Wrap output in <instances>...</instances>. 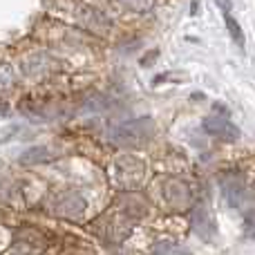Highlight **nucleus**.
I'll return each mask as SVG.
<instances>
[{"label":"nucleus","mask_w":255,"mask_h":255,"mask_svg":"<svg viewBox=\"0 0 255 255\" xmlns=\"http://www.w3.org/2000/svg\"><path fill=\"white\" fill-rule=\"evenodd\" d=\"M190 224H193V231L204 240H211L215 235V222H213V215L206 211L204 206H195L190 211Z\"/></svg>","instance_id":"5"},{"label":"nucleus","mask_w":255,"mask_h":255,"mask_svg":"<svg viewBox=\"0 0 255 255\" xmlns=\"http://www.w3.org/2000/svg\"><path fill=\"white\" fill-rule=\"evenodd\" d=\"M154 251H172V253H188L186 249H177V247H157Z\"/></svg>","instance_id":"11"},{"label":"nucleus","mask_w":255,"mask_h":255,"mask_svg":"<svg viewBox=\"0 0 255 255\" xmlns=\"http://www.w3.org/2000/svg\"><path fill=\"white\" fill-rule=\"evenodd\" d=\"M49 150H45V148H31V150H27V154H22V159L20 161L22 163H34V161H45V159H49Z\"/></svg>","instance_id":"8"},{"label":"nucleus","mask_w":255,"mask_h":255,"mask_svg":"<svg viewBox=\"0 0 255 255\" xmlns=\"http://www.w3.org/2000/svg\"><path fill=\"white\" fill-rule=\"evenodd\" d=\"M9 112V106H4V103H0V117H4Z\"/></svg>","instance_id":"12"},{"label":"nucleus","mask_w":255,"mask_h":255,"mask_svg":"<svg viewBox=\"0 0 255 255\" xmlns=\"http://www.w3.org/2000/svg\"><path fill=\"white\" fill-rule=\"evenodd\" d=\"M152 132H154V124L148 117H141V119L117 126L115 130H112V139H115L117 143H139V141L148 139Z\"/></svg>","instance_id":"2"},{"label":"nucleus","mask_w":255,"mask_h":255,"mask_svg":"<svg viewBox=\"0 0 255 255\" xmlns=\"http://www.w3.org/2000/svg\"><path fill=\"white\" fill-rule=\"evenodd\" d=\"M202 128L208 132V134L220 136V139H231V141L240 139V128L235 126L233 121L226 119V115L224 117H217V115L206 117V119L202 121Z\"/></svg>","instance_id":"4"},{"label":"nucleus","mask_w":255,"mask_h":255,"mask_svg":"<svg viewBox=\"0 0 255 255\" xmlns=\"http://www.w3.org/2000/svg\"><path fill=\"white\" fill-rule=\"evenodd\" d=\"M157 0H119V4H124L130 11H148V9L154 7Z\"/></svg>","instance_id":"7"},{"label":"nucleus","mask_w":255,"mask_h":255,"mask_svg":"<svg viewBox=\"0 0 255 255\" xmlns=\"http://www.w3.org/2000/svg\"><path fill=\"white\" fill-rule=\"evenodd\" d=\"M49 211L58 217H79L85 211V202L76 193H63L52 202Z\"/></svg>","instance_id":"3"},{"label":"nucleus","mask_w":255,"mask_h":255,"mask_svg":"<svg viewBox=\"0 0 255 255\" xmlns=\"http://www.w3.org/2000/svg\"><path fill=\"white\" fill-rule=\"evenodd\" d=\"M143 163L136 157H121L115 163V170H112V179L119 188H136L143 179Z\"/></svg>","instance_id":"1"},{"label":"nucleus","mask_w":255,"mask_h":255,"mask_svg":"<svg viewBox=\"0 0 255 255\" xmlns=\"http://www.w3.org/2000/svg\"><path fill=\"white\" fill-rule=\"evenodd\" d=\"M11 83H13L11 70H9L7 65H0V90H7Z\"/></svg>","instance_id":"10"},{"label":"nucleus","mask_w":255,"mask_h":255,"mask_svg":"<svg viewBox=\"0 0 255 255\" xmlns=\"http://www.w3.org/2000/svg\"><path fill=\"white\" fill-rule=\"evenodd\" d=\"M244 238L255 240V211H249L244 215Z\"/></svg>","instance_id":"9"},{"label":"nucleus","mask_w":255,"mask_h":255,"mask_svg":"<svg viewBox=\"0 0 255 255\" xmlns=\"http://www.w3.org/2000/svg\"><path fill=\"white\" fill-rule=\"evenodd\" d=\"M224 22H226V29H229V34H231V38H233V43L238 45L240 49H244V31H242V27H240V22L235 20V18L231 16L226 9H224Z\"/></svg>","instance_id":"6"}]
</instances>
